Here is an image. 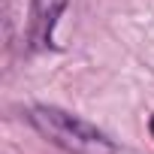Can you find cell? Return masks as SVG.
Returning a JSON list of instances; mask_svg holds the SVG:
<instances>
[{"label": "cell", "instance_id": "cell-1", "mask_svg": "<svg viewBox=\"0 0 154 154\" xmlns=\"http://www.w3.org/2000/svg\"><path fill=\"white\" fill-rule=\"evenodd\" d=\"M30 124L51 139L54 145L66 148L69 154H118V148L109 142L106 133H100L94 124L75 118L54 106H36L30 109Z\"/></svg>", "mask_w": 154, "mask_h": 154}, {"label": "cell", "instance_id": "cell-2", "mask_svg": "<svg viewBox=\"0 0 154 154\" xmlns=\"http://www.w3.org/2000/svg\"><path fill=\"white\" fill-rule=\"evenodd\" d=\"M148 127H151V136H154V115H151V121H148Z\"/></svg>", "mask_w": 154, "mask_h": 154}]
</instances>
